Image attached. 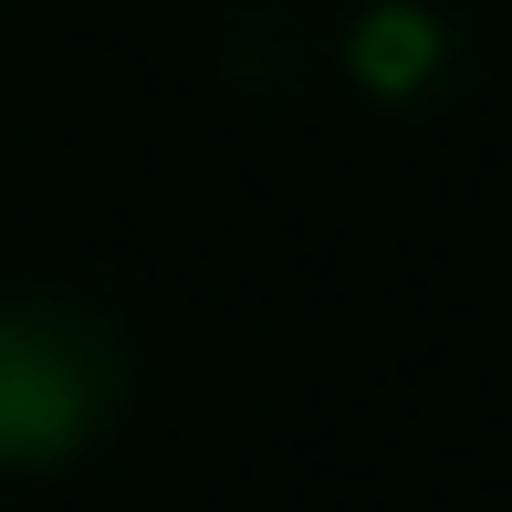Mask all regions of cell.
<instances>
[{
	"mask_svg": "<svg viewBox=\"0 0 512 512\" xmlns=\"http://www.w3.org/2000/svg\"><path fill=\"white\" fill-rule=\"evenodd\" d=\"M126 398V356H115L105 314L21 293L0 304V471H42V460L84 450Z\"/></svg>",
	"mask_w": 512,
	"mask_h": 512,
	"instance_id": "1",
	"label": "cell"
},
{
	"mask_svg": "<svg viewBox=\"0 0 512 512\" xmlns=\"http://www.w3.org/2000/svg\"><path fill=\"white\" fill-rule=\"evenodd\" d=\"M439 53H450V42H439V21L408 11V0H387V11L356 21V74L377 84V95H418V84L439 74Z\"/></svg>",
	"mask_w": 512,
	"mask_h": 512,
	"instance_id": "2",
	"label": "cell"
}]
</instances>
